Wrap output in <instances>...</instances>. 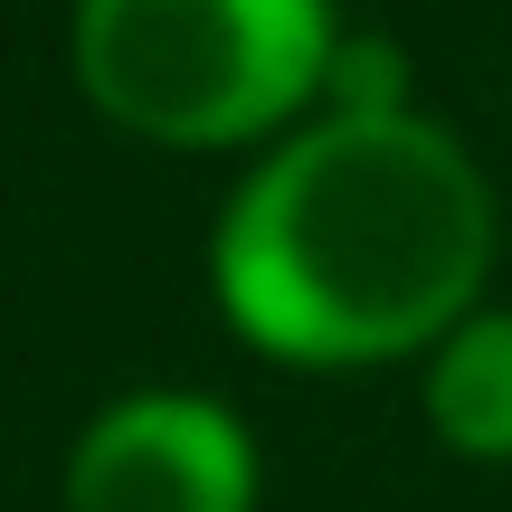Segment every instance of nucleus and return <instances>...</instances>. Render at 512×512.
<instances>
[{"label":"nucleus","mask_w":512,"mask_h":512,"mask_svg":"<svg viewBox=\"0 0 512 512\" xmlns=\"http://www.w3.org/2000/svg\"><path fill=\"white\" fill-rule=\"evenodd\" d=\"M418 408L446 456L512 465V304L484 294L465 323L437 332V351L418 361Z\"/></svg>","instance_id":"4"},{"label":"nucleus","mask_w":512,"mask_h":512,"mask_svg":"<svg viewBox=\"0 0 512 512\" xmlns=\"http://www.w3.org/2000/svg\"><path fill=\"white\" fill-rule=\"evenodd\" d=\"M67 512H256L266 503V456L256 427L209 389H124L67 437L57 465Z\"/></svg>","instance_id":"3"},{"label":"nucleus","mask_w":512,"mask_h":512,"mask_svg":"<svg viewBox=\"0 0 512 512\" xmlns=\"http://www.w3.org/2000/svg\"><path fill=\"white\" fill-rule=\"evenodd\" d=\"M503 256L494 171L427 105H313L247 152V181L209 219V304L275 370H399L484 304Z\"/></svg>","instance_id":"1"},{"label":"nucleus","mask_w":512,"mask_h":512,"mask_svg":"<svg viewBox=\"0 0 512 512\" xmlns=\"http://www.w3.org/2000/svg\"><path fill=\"white\" fill-rule=\"evenodd\" d=\"M342 0H76L67 67L152 152H266L323 105Z\"/></svg>","instance_id":"2"},{"label":"nucleus","mask_w":512,"mask_h":512,"mask_svg":"<svg viewBox=\"0 0 512 512\" xmlns=\"http://www.w3.org/2000/svg\"><path fill=\"white\" fill-rule=\"evenodd\" d=\"M323 105H342V114H408V105H418V67H408V48L389 29H342L332 76H323Z\"/></svg>","instance_id":"5"}]
</instances>
